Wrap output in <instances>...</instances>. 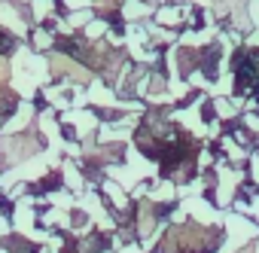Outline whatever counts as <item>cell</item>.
<instances>
[{"mask_svg": "<svg viewBox=\"0 0 259 253\" xmlns=\"http://www.w3.org/2000/svg\"><path fill=\"white\" fill-rule=\"evenodd\" d=\"M4 79H7V64L0 61V82H4Z\"/></svg>", "mask_w": 259, "mask_h": 253, "instance_id": "obj_1", "label": "cell"}]
</instances>
